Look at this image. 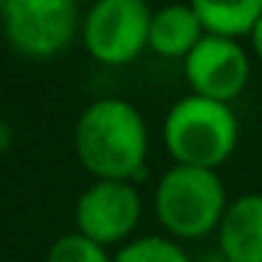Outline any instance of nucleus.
<instances>
[{
  "mask_svg": "<svg viewBox=\"0 0 262 262\" xmlns=\"http://www.w3.org/2000/svg\"><path fill=\"white\" fill-rule=\"evenodd\" d=\"M74 149L96 181L133 183L147 166V121L141 110L124 99H99L88 104L76 121Z\"/></svg>",
  "mask_w": 262,
  "mask_h": 262,
  "instance_id": "1",
  "label": "nucleus"
},
{
  "mask_svg": "<svg viewBox=\"0 0 262 262\" xmlns=\"http://www.w3.org/2000/svg\"><path fill=\"white\" fill-rule=\"evenodd\" d=\"M239 124L231 104L203 96L178 99L164 119L166 152L181 166L217 169L237 149Z\"/></svg>",
  "mask_w": 262,
  "mask_h": 262,
  "instance_id": "2",
  "label": "nucleus"
},
{
  "mask_svg": "<svg viewBox=\"0 0 262 262\" xmlns=\"http://www.w3.org/2000/svg\"><path fill=\"white\" fill-rule=\"evenodd\" d=\"M155 217L172 239H200L217 231L228 209L217 169L169 166L155 186Z\"/></svg>",
  "mask_w": 262,
  "mask_h": 262,
  "instance_id": "3",
  "label": "nucleus"
},
{
  "mask_svg": "<svg viewBox=\"0 0 262 262\" xmlns=\"http://www.w3.org/2000/svg\"><path fill=\"white\" fill-rule=\"evenodd\" d=\"M0 26L9 46L31 59H51L74 42L76 0H0Z\"/></svg>",
  "mask_w": 262,
  "mask_h": 262,
  "instance_id": "4",
  "label": "nucleus"
},
{
  "mask_svg": "<svg viewBox=\"0 0 262 262\" xmlns=\"http://www.w3.org/2000/svg\"><path fill=\"white\" fill-rule=\"evenodd\" d=\"M149 23L147 0H96L85 14L82 40L96 62L119 68L149 48Z\"/></svg>",
  "mask_w": 262,
  "mask_h": 262,
  "instance_id": "5",
  "label": "nucleus"
},
{
  "mask_svg": "<svg viewBox=\"0 0 262 262\" xmlns=\"http://www.w3.org/2000/svg\"><path fill=\"white\" fill-rule=\"evenodd\" d=\"M76 231L99 245L124 243L141 220V194L130 181H96L79 194Z\"/></svg>",
  "mask_w": 262,
  "mask_h": 262,
  "instance_id": "6",
  "label": "nucleus"
},
{
  "mask_svg": "<svg viewBox=\"0 0 262 262\" xmlns=\"http://www.w3.org/2000/svg\"><path fill=\"white\" fill-rule=\"evenodd\" d=\"M183 71L194 96L231 104L248 88L251 57L231 37L206 34L198 48L183 59Z\"/></svg>",
  "mask_w": 262,
  "mask_h": 262,
  "instance_id": "7",
  "label": "nucleus"
},
{
  "mask_svg": "<svg viewBox=\"0 0 262 262\" xmlns=\"http://www.w3.org/2000/svg\"><path fill=\"white\" fill-rule=\"evenodd\" d=\"M217 248L228 262H262V192L228 203L217 226Z\"/></svg>",
  "mask_w": 262,
  "mask_h": 262,
  "instance_id": "8",
  "label": "nucleus"
},
{
  "mask_svg": "<svg viewBox=\"0 0 262 262\" xmlns=\"http://www.w3.org/2000/svg\"><path fill=\"white\" fill-rule=\"evenodd\" d=\"M206 37V29L189 3H169L152 12L149 48L166 59H186Z\"/></svg>",
  "mask_w": 262,
  "mask_h": 262,
  "instance_id": "9",
  "label": "nucleus"
},
{
  "mask_svg": "<svg viewBox=\"0 0 262 262\" xmlns=\"http://www.w3.org/2000/svg\"><path fill=\"white\" fill-rule=\"evenodd\" d=\"M189 6L200 17L206 34L217 37H251L262 17V0H189Z\"/></svg>",
  "mask_w": 262,
  "mask_h": 262,
  "instance_id": "10",
  "label": "nucleus"
},
{
  "mask_svg": "<svg viewBox=\"0 0 262 262\" xmlns=\"http://www.w3.org/2000/svg\"><path fill=\"white\" fill-rule=\"evenodd\" d=\"M113 262H192V256L181 248V243L172 237H136L113 256Z\"/></svg>",
  "mask_w": 262,
  "mask_h": 262,
  "instance_id": "11",
  "label": "nucleus"
},
{
  "mask_svg": "<svg viewBox=\"0 0 262 262\" xmlns=\"http://www.w3.org/2000/svg\"><path fill=\"white\" fill-rule=\"evenodd\" d=\"M46 262H113V256L107 254L104 245L93 243L85 234L76 231V234H62L59 239H54Z\"/></svg>",
  "mask_w": 262,
  "mask_h": 262,
  "instance_id": "12",
  "label": "nucleus"
},
{
  "mask_svg": "<svg viewBox=\"0 0 262 262\" xmlns=\"http://www.w3.org/2000/svg\"><path fill=\"white\" fill-rule=\"evenodd\" d=\"M251 48H254V57L262 62V17L254 26V31H251Z\"/></svg>",
  "mask_w": 262,
  "mask_h": 262,
  "instance_id": "13",
  "label": "nucleus"
},
{
  "mask_svg": "<svg viewBox=\"0 0 262 262\" xmlns=\"http://www.w3.org/2000/svg\"><path fill=\"white\" fill-rule=\"evenodd\" d=\"M192 262H228V259L223 256L220 248H214V251H206V254H200L198 259H192Z\"/></svg>",
  "mask_w": 262,
  "mask_h": 262,
  "instance_id": "14",
  "label": "nucleus"
},
{
  "mask_svg": "<svg viewBox=\"0 0 262 262\" xmlns=\"http://www.w3.org/2000/svg\"><path fill=\"white\" fill-rule=\"evenodd\" d=\"M9 144H12V127L6 121H0V152L9 149Z\"/></svg>",
  "mask_w": 262,
  "mask_h": 262,
  "instance_id": "15",
  "label": "nucleus"
}]
</instances>
